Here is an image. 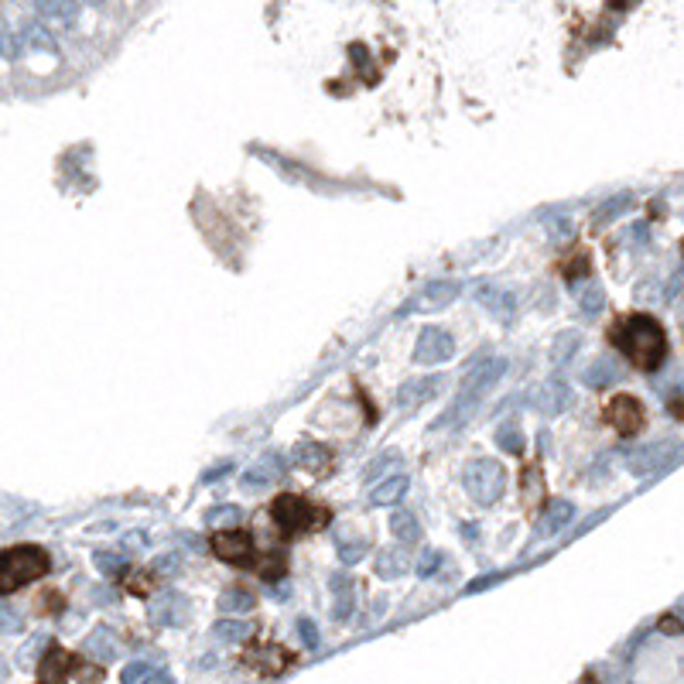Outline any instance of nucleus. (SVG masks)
Returning <instances> with one entry per match:
<instances>
[{"instance_id": "nucleus-1", "label": "nucleus", "mask_w": 684, "mask_h": 684, "mask_svg": "<svg viewBox=\"0 0 684 684\" xmlns=\"http://www.w3.org/2000/svg\"><path fill=\"white\" fill-rule=\"evenodd\" d=\"M609 342L643 373L660 370L664 359H668V336H664V326L657 322L654 315L637 312L619 318L613 332H609Z\"/></svg>"}, {"instance_id": "nucleus-2", "label": "nucleus", "mask_w": 684, "mask_h": 684, "mask_svg": "<svg viewBox=\"0 0 684 684\" xmlns=\"http://www.w3.org/2000/svg\"><path fill=\"white\" fill-rule=\"evenodd\" d=\"M52 571V555L38 544H15L0 551V596H11Z\"/></svg>"}, {"instance_id": "nucleus-3", "label": "nucleus", "mask_w": 684, "mask_h": 684, "mask_svg": "<svg viewBox=\"0 0 684 684\" xmlns=\"http://www.w3.org/2000/svg\"><path fill=\"white\" fill-rule=\"evenodd\" d=\"M507 373V359H483V363H476L469 373H466V384H462V390H458V397L452 400V407H448V414L445 417H438L435 421V428H452L458 425V421H466L476 407H479V400L493 390V387L499 384V377Z\"/></svg>"}, {"instance_id": "nucleus-4", "label": "nucleus", "mask_w": 684, "mask_h": 684, "mask_svg": "<svg viewBox=\"0 0 684 684\" xmlns=\"http://www.w3.org/2000/svg\"><path fill=\"white\" fill-rule=\"evenodd\" d=\"M271 517H274V524H277L281 534L295 538V534H305V530L326 528L328 510L326 507L308 503V499L298 497V493H281V497L271 503Z\"/></svg>"}, {"instance_id": "nucleus-5", "label": "nucleus", "mask_w": 684, "mask_h": 684, "mask_svg": "<svg viewBox=\"0 0 684 684\" xmlns=\"http://www.w3.org/2000/svg\"><path fill=\"white\" fill-rule=\"evenodd\" d=\"M462 483H466V493H469L479 507H493V503L503 497V489H507V472H503V466L493 462V458H476V462H469L466 472H462Z\"/></svg>"}, {"instance_id": "nucleus-6", "label": "nucleus", "mask_w": 684, "mask_h": 684, "mask_svg": "<svg viewBox=\"0 0 684 684\" xmlns=\"http://www.w3.org/2000/svg\"><path fill=\"white\" fill-rule=\"evenodd\" d=\"M452 357H456V342H452V336L445 328L438 326L421 328V336L414 342V359L421 367H435V363H445V359Z\"/></svg>"}, {"instance_id": "nucleus-7", "label": "nucleus", "mask_w": 684, "mask_h": 684, "mask_svg": "<svg viewBox=\"0 0 684 684\" xmlns=\"http://www.w3.org/2000/svg\"><path fill=\"white\" fill-rule=\"evenodd\" d=\"M209 544H213V555L219 561H226V565L243 568V565L254 561V538L246 530H219V534H213Z\"/></svg>"}, {"instance_id": "nucleus-8", "label": "nucleus", "mask_w": 684, "mask_h": 684, "mask_svg": "<svg viewBox=\"0 0 684 684\" xmlns=\"http://www.w3.org/2000/svg\"><path fill=\"white\" fill-rule=\"evenodd\" d=\"M681 456L678 442H654V445H643L629 456V472L633 476H650L657 469H670L674 462Z\"/></svg>"}, {"instance_id": "nucleus-9", "label": "nucleus", "mask_w": 684, "mask_h": 684, "mask_svg": "<svg viewBox=\"0 0 684 684\" xmlns=\"http://www.w3.org/2000/svg\"><path fill=\"white\" fill-rule=\"evenodd\" d=\"M606 421H609L623 438H633L643 428V404L633 397V394H616V397L606 404Z\"/></svg>"}, {"instance_id": "nucleus-10", "label": "nucleus", "mask_w": 684, "mask_h": 684, "mask_svg": "<svg viewBox=\"0 0 684 684\" xmlns=\"http://www.w3.org/2000/svg\"><path fill=\"white\" fill-rule=\"evenodd\" d=\"M285 456L281 452H264V456L256 458L250 469L240 476V486L243 489H250V493H256V489H267V486H274L281 476H285Z\"/></svg>"}, {"instance_id": "nucleus-11", "label": "nucleus", "mask_w": 684, "mask_h": 684, "mask_svg": "<svg viewBox=\"0 0 684 684\" xmlns=\"http://www.w3.org/2000/svg\"><path fill=\"white\" fill-rule=\"evenodd\" d=\"M151 619H155L157 627H182L188 619V609H192V602H188L182 592H161V596L151 598Z\"/></svg>"}, {"instance_id": "nucleus-12", "label": "nucleus", "mask_w": 684, "mask_h": 684, "mask_svg": "<svg viewBox=\"0 0 684 684\" xmlns=\"http://www.w3.org/2000/svg\"><path fill=\"white\" fill-rule=\"evenodd\" d=\"M528 404L534 407V411H541V414H561L571 404V387L565 384V380H551V384H541L528 397Z\"/></svg>"}, {"instance_id": "nucleus-13", "label": "nucleus", "mask_w": 684, "mask_h": 684, "mask_svg": "<svg viewBox=\"0 0 684 684\" xmlns=\"http://www.w3.org/2000/svg\"><path fill=\"white\" fill-rule=\"evenodd\" d=\"M75 668V657L62 647H48L45 657L38 660V684H65V678Z\"/></svg>"}, {"instance_id": "nucleus-14", "label": "nucleus", "mask_w": 684, "mask_h": 684, "mask_svg": "<svg viewBox=\"0 0 684 684\" xmlns=\"http://www.w3.org/2000/svg\"><path fill=\"white\" fill-rule=\"evenodd\" d=\"M243 664L271 678V674H281V670H285L287 664H291V654H287L285 647H274V643H264V647H256V650H250V654L243 657Z\"/></svg>"}, {"instance_id": "nucleus-15", "label": "nucleus", "mask_w": 684, "mask_h": 684, "mask_svg": "<svg viewBox=\"0 0 684 684\" xmlns=\"http://www.w3.org/2000/svg\"><path fill=\"white\" fill-rule=\"evenodd\" d=\"M571 520H575V507H571L568 499H551L544 507L541 520H538V538H555V534H561V530L568 528Z\"/></svg>"}, {"instance_id": "nucleus-16", "label": "nucleus", "mask_w": 684, "mask_h": 684, "mask_svg": "<svg viewBox=\"0 0 684 684\" xmlns=\"http://www.w3.org/2000/svg\"><path fill=\"white\" fill-rule=\"evenodd\" d=\"M458 281H431V285L414 298V312H435V308H442V305H448V301H456L458 298ZM407 308V312H411Z\"/></svg>"}, {"instance_id": "nucleus-17", "label": "nucleus", "mask_w": 684, "mask_h": 684, "mask_svg": "<svg viewBox=\"0 0 684 684\" xmlns=\"http://www.w3.org/2000/svg\"><path fill=\"white\" fill-rule=\"evenodd\" d=\"M442 377H425V380H411V384H400L397 390V404L400 407H421V404H428V400L438 397V390H442Z\"/></svg>"}, {"instance_id": "nucleus-18", "label": "nucleus", "mask_w": 684, "mask_h": 684, "mask_svg": "<svg viewBox=\"0 0 684 684\" xmlns=\"http://www.w3.org/2000/svg\"><path fill=\"white\" fill-rule=\"evenodd\" d=\"M291 458H295L298 469L315 472V476L328 472V466H332V452H328L322 442H298L295 445V452H291Z\"/></svg>"}, {"instance_id": "nucleus-19", "label": "nucleus", "mask_w": 684, "mask_h": 684, "mask_svg": "<svg viewBox=\"0 0 684 684\" xmlns=\"http://www.w3.org/2000/svg\"><path fill=\"white\" fill-rule=\"evenodd\" d=\"M476 298L483 301V308L489 315H497V318H513V312H517V298H513L510 291H503V287L497 285H479L476 287Z\"/></svg>"}, {"instance_id": "nucleus-20", "label": "nucleus", "mask_w": 684, "mask_h": 684, "mask_svg": "<svg viewBox=\"0 0 684 684\" xmlns=\"http://www.w3.org/2000/svg\"><path fill=\"white\" fill-rule=\"evenodd\" d=\"M328 585H332V602H336V606H332V616L342 623V619H349V616H353V606H357V588H353V578H349V575H342V571H336Z\"/></svg>"}, {"instance_id": "nucleus-21", "label": "nucleus", "mask_w": 684, "mask_h": 684, "mask_svg": "<svg viewBox=\"0 0 684 684\" xmlns=\"http://www.w3.org/2000/svg\"><path fill=\"white\" fill-rule=\"evenodd\" d=\"M414 565V558L407 548H387V551H380V558H377V575L380 578H400V575H407Z\"/></svg>"}, {"instance_id": "nucleus-22", "label": "nucleus", "mask_w": 684, "mask_h": 684, "mask_svg": "<svg viewBox=\"0 0 684 684\" xmlns=\"http://www.w3.org/2000/svg\"><path fill=\"white\" fill-rule=\"evenodd\" d=\"M35 11H38L45 21H52V25H58V28H65V25H72V21L79 17V4H72V0H42Z\"/></svg>"}, {"instance_id": "nucleus-23", "label": "nucleus", "mask_w": 684, "mask_h": 684, "mask_svg": "<svg viewBox=\"0 0 684 684\" xmlns=\"http://www.w3.org/2000/svg\"><path fill=\"white\" fill-rule=\"evenodd\" d=\"M407 476H394V479H387V483H380L377 489H373L370 503L373 507H390V503H397L404 493H407Z\"/></svg>"}, {"instance_id": "nucleus-24", "label": "nucleus", "mask_w": 684, "mask_h": 684, "mask_svg": "<svg viewBox=\"0 0 684 684\" xmlns=\"http://www.w3.org/2000/svg\"><path fill=\"white\" fill-rule=\"evenodd\" d=\"M86 654L100 657V660H110L116 654V640H114V629L110 627H96L93 637L86 640Z\"/></svg>"}, {"instance_id": "nucleus-25", "label": "nucleus", "mask_w": 684, "mask_h": 684, "mask_svg": "<svg viewBox=\"0 0 684 684\" xmlns=\"http://www.w3.org/2000/svg\"><path fill=\"white\" fill-rule=\"evenodd\" d=\"M390 530H394V538L404 544H414L417 538H421V524H417L414 513H407V510H400L390 517Z\"/></svg>"}, {"instance_id": "nucleus-26", "label": "nucleus", "mask_w": 684, "mask_h": 684, "mask_svg": "<svg viewBox=\"0 0 684 684\" xmlns=\"http://www.w3.org/2000/svg\"><path fill=\"white\" fill-rule=\"evenodd\" d=\"M219 609H223V613H250V609H254V596H250L246 588H226V592L219 596Z\"/></svg>"}, {"instance_id": "nucleus-27", "label": "nucleus", "mask_w": 684, "mask_h": 684, "mask_svg": "<svg viewBox=\"0 0 684 684\" xmlns=\"http://www.w3.org/2000/svg\"><path fill=\"white\" fill-rule=\"evenodd\" d=\"M629 206H633V196H629V192H623V196L609 199L606 206H598L596 216H592V223H596V226H606V223H613L619 213H627Z\"/></svg>"}, {"instance_id": "nucleus-28", "label": "nucleus", "mask_w": 684, "mask_h": 684, "mask_svg": "<svg viewBox=\"0 0 684 684\" xmlns=\"http://www.w3.org/2000/svg\"><path fill=\"white\" fill-rule=\"evenodd\" d=\"M616 377H619V370H616L613 363H609V359H598V363H592V367L585 370V384L598 390V387L616 384Z\"/></svg>"}, {"instance_id": "nucleus-29", "label": "nucleus", "mask_w": 684, "mask_h": 684, "mask_svg": "<svg viewBox=\"0 0 684 684\" xmlns=\"http://www.w3.org/2000/svg\"><path fill=\"white\" fill-rule=\"evenodd\" d=\"M213 633H216V640H223V643H240L250 637V627L240 623V619H219L213 627Z\"/></svg>"}, {"instance_id": "nucleus-30", "label": "nucleus", "mask_w": 684, "mask_h": 684, "mask_svg": "<svg viewBox=\"0 0 684 684\" xmlns=\"http://www.w3.org/2000/svg\"><path fill=\"white\" fill-rule=\"evenodd\" d=\"M25 42H28L31 48H42V52H58L55 38H52L48 28H42V25H28V28H25Z\"/></svg>"}, {"instance_id": "nucleus-31", "label": "nucleus", "mask_w": 684, "mask_h": 684, "mask_svg": "<svg viewBox=\"0 0 684 684\" xmlns=\"http://www.w3.org/2000/svg\"><path fill=\"white\" fill-rule=\"evenodd\" d=\"M438 568H442V555H438L435 548H425V551L417 555V561H414V571H417L421 578H431Z\"/></svg>"}, {"instance_id": "nucleus-32", "label": "nucleus", "mask_w": 684, "mask_h": 684, "mask_svg": "<svg viewBox=\"0 0 684 684\" xmlns=\"http://www.w3.org/2000/svg\"><path fill=\"white\" fill-rule=\"evenodd\" d=\"M155 670L157 668H151V664H127V668H124V674H120V681H124V684H151Z\"/></svg>"}, {"instance_id": "nucleus-33", "label": "nucleus", "mask_w": 684, "mask_h": 684, "mask_svg": "<svg viewBox=\"0 0 684 684\" xmlns=\"http://www.w3.org/2000/svg\"><path fill=\"white\" fill-rule=\"evenodd\" d=\"M93 561H96V568H100L103 575H120V571L127 568L124 555H110V551H96V555H93Z\"/></svg>"}, {"instance_id": "nucleus-34", "label": "nucleus", "mask_w": 684, "mask_h": 684, "mask_svg": "<svg viewBox=\"0 0 684 684\" xmlns=\"http://www.w3.org/2000/svg\"><path fill=\"white\" fill-rule=\"evenodd\" d=\"M497 445L503 452H510V456H520V452H524V438H520V431H513V428L497 431Z\"/></svg>"}, {"instance_id": "nucleus-35", "label": "nucleus", "mask_w": 684, "mask_h": 684, "mask_svg": "<svg viewBox=\"0 0 684 684\" xmlns=\"http://www.w3.org/2000/svg\"><path fill=\"white\" fill-rule=\"evenodd\" d=\"M206 520H213V524H236V520H243V510L240 507H213V510H206Z\"/></svg>"}, {"instance_id": "nucleus-36", "label": "nucleus", "mask_w": 684, "mask_h": 684, "mask_svg": "<svg viewBox=\"0 0 684 684\" xmlns=\"http://www.w3.org/2000/svg\"><path fill=\"white\" fill-rule=\"evenodd\" d=\"M602 305H606V298H602V291H598V287H588L582 298H578V308H582L588 318L602 312Z\"/></svg>"}, {"instance_id": "nucleus-37", "label": "nucleus", "mask_w": 684, "mask_h": 684, "mask_svg": "<svg viewBox=\"0 0 684 684\" xmlns=\"http://www.w3.org/2000/svg\"><path fill=\"white\" fill-rule=\"evenodd\" d=\"M363 555H367V544H363V541H339V561H342V565H357Z\"/></svg>"}, {"instance_id": "nucleus-38", "label": "nucleus", "mask_w": 684, "mask_h": 684, "mask_svg": "<svg viewBox=\"0 0 684 684\" xmlns=\"http://www.w3.org/2000/svg\"><path fill=\"white\" fill-rule=\"evenodd\" d=\"M578 342H582V339H578L575 332H571V336H561V339H558V346H555V353H551V357H555V363H568V353H571V349H578Z\"/></svg>"}, {"instance_id": "nucleus-39", "label": "nucleus", "mask_w": 684, "mask_h": 684, "mask_svg": "<svg viewBox=\"0 0 684 684\" xmlns=\"http://www.w3.org/2000/svg\"><path fill=\"white\" fill-rule=\"evenodd\" d=\"M17 42H15V35H11V28H7V21H0V55L4 58H17Z\"/></svg>"}, {"instance_id": "nucleus-40", "label": "nucleus", "mask_w": 684, "mask_h": 684, "mask_svg": "<svg viewBox=\"0 0 684 684\" xmlns=\"http://www.w3.org/2000/svg\"><path fill=\"white\" fill-rule=\"evenodd\" d=\"M397 462H400L397 452H384V456H377V458L370 462V466H367V479H373L377 472H384L387 466H397Z\"/></svg>"}, {"instance_id": "nucleus-41", "label": "nucleus", "mask_w": 684, "mask_h": 684, "mask_svg": "<svg viewBox=\"0 0 684 684\" xmlns=\"http://www.w3.org/2000/svg\"><path fill=\"white\" fill-rule=\"evenodd\" d=\"M0 629H7V633H17V629H21V616H17L11 606H4V602H0Z\"/></svg>"}, {"instance_id": "nucleus-42", "label": "nucleus", "mask_w": 684, "mask_h": 684, "mask_svg": "<svg viewBox=\"0 0 684 684\" xmlns=\"http://www.w3.org/2000/svg\"><path fill=\"white\" fill-rule=\"evenodd\" d=\"M298 633H301V640H305V647H308V650H315V647H318V627H315L312 619H298Z\"/></svg>"}, {"instance_id": "nucleus-43", "label": "nucleus", "mask_w": 684, "mask_h": 684, "mask_svg": "<svg viewBox=\"0 0 684 684\" xmlns=\"http://www.w3.org/2000/svg\"><path fill=\"white\" fill-rule=\"evenodd\" d=\"M171 571H178V555H161L155 561V575H171Z\"/></svg>"}, {"instance_id": "nucleus-44", "label": "nucleus", "mask_w": 684, "mask_h": 684, "mask_svg": "<svg viewBox=\"0 0 684 684\" xmlns=\"http://www.w3.org/2000/svg\"><path fill=\"white\" fill-rule=\"evenodd\" d=\"M229 469H233V462H223V466H216V469L202 472V479H206V483H213V479H219V476H226Z\"/></svg>"}]
</instances>
